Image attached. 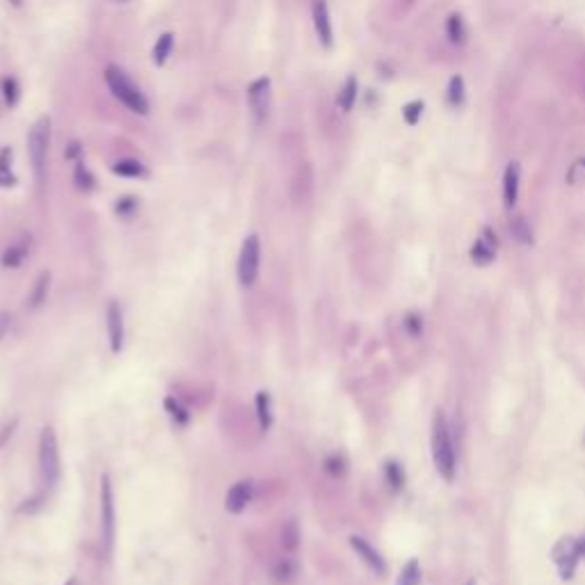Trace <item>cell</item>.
<instances>
[{
	"instance_id": "cell-36",
	"label": "cell",
	"mask_w": 585,
	"mask_h": 585,
	"mask_svg": "<svg viewBox=\"0 0 585 585\" xmlns=\"http://www.w3.org/2000/svg\"><path fill=\"white\" fill-rule=\"evenodd\" d=\"M133 208H135L133 199H121V202L117 204V213H119V215H128L130 211H133Z\"/></svg>"
},
{
	"instance_id": "cell-24",
	"label": "cell",
	"mask_w": 585,
	"mask_h": 585,
	"mask_svg": "<svg viewBox=\"0 0 585 585\" xmlns=\"http://www.w3.org/2000/svg\"><path fill=\"white\" fill-rule=\"evenodd\" d=\"M172 46H174V37L170 32H165L163 37L158 39V43H156V48H153V62L163 67L165 62H167V57L172 53Z\"/></svg>"
},
{
	"instance_id": "cell-23",
	"label": "cell",
	"mask_w": 585,
	"mask_h": 585,
	"mask_svg": "<svg viewBox=\"0 0 585 585\" xmlns=\"http://www.w3.org/2000/svg\"><path fill=\"white\" fill-rule=\"evenodd\" d=\"M418 583H421V565L412 558V560L403 567V572H400L396 585H418Z\"/></svg>"
},
{
	"instance_id": "cell-7",
	"label": "cell",
	"mask_w": 585,
	"mask_h": 585,
	"mask_svg": "<svg viewBox=\"0 0 585 585\" xmlns=\"http://www.w3.org/2000/svg\"><path fill=\"white\" fill-rule=\"evenodd\" d=\"M101 539L106 551L112 549V539H115V501H112V485L110 478H101Z\"/></svg>"
},
{
	"instance_id": "cell-1",
	"label": "cell",
	"mask_w": 585,
	"mask_h": 585,
	"mask_svg": "<svg viewBox=\"0 0 585 585\" xmlns=\"http://www.w3.org/2000/svg\"><path fill=\"white\" fill-rule=\"evenodd\" d=\"M432 460L434 467L439 471V476L446 480V483H453L455 480V448H453L450 441V432L446 425V416L441 412L434 416V425H432Z\"/></svg>"
},
{
	"instance_id": "cell-8",
	"label": "cell",
	"mask_w": 585,
	"mask_h": 585,
	"mask_svg": "<svg viewBox=\"0 0 585 585\" xmlns=\"http://www.w3.org/2000/svg\"><path fill=\"white\" fill-rule=\"evenodd\" d=\"M551 556H553V563L558 565V570H560L563 579L565 581L572 579L574 570H576V563H579V558H581L579 542H576L574 537H563L560 542L553 546Z\"/></svg>"
},
{
	"instance_id": "cell-14",
	"label": "cell",
	"mask_w": 585,
	"mask_h": 585,
	"mask_svg": "<svg viewBox=\"0 0 585 585\" xmlns=\"http://www.w3.org/2000/svg\"><path fill=\"white\" fill-rule=\"evenodd\" d=\"M313 28L322 46H331V21L325 0H313Z\"/></svg>"
},
{
	"instance_id": "cell-32",
	"label": "cell",
	"mask_w": 585,
	"mask_h": 585,
	"mask_svg": "<svg viewBox=\"0 0 585 585\" xmlns=\"http://www.w3.org/2000/svg\"><path fill=\"white\" fill-rule=\"evenodd\" d=\"M76 181H78V188H83V190H90L94 186V179L90 177V172H87L83 165H78V170H76Z\"/></svg>"
},
{
	"instance_id": "cell-4",
	"label": "cell",
	"mask_w": 585,
	"mask_h": 585,
	"mask_svg": "<svg viewBox=\"0 0 585 585\" xmlns=\"http://www.w3.org/2000/svg\"><path fill=\"white\" fill-rule=\"evenodd\" d=\"M48 146H50V119L48 117H39L30 128V137H28V151H30V160L37 179H43V172H46V158H48Z\"/></svg>"
},
{
	"instance_id": "cell-13",
	"label": "cell",
	"mask_w": 585,
	"mask_h": 585,
	"mask_svg": "<svg viewBox=\"0 0 585 585\" xmlns=\"http://www.w3.org/2000/svg\"><path fill=\"white\" fill-rule=\"evenodd\" d=\"M350 544H352V549L357 551V556H359L362 560H364L366 565H369L375 574H380V576H382L384 572H387V565H384V558H382L378 551H375V549H373L369 542H366L364 537H359V535H352V537H350Z\"/></svg>"
},
{
	"instance_id": "cell-15",
	"label": "cell",
	"mask_w": 585,
	"mask_h": 585,
	"mask_svg": "<svg viewBox=\"0 0 585 585\" xmlns=\"http://www.w3.org/2000/svg\"><path fill=\"white\" fill-rule=\"evenodd\" d=\"M295 574H298V563H295V558H291V556L279 558V560L273 565V579H275L277 583H288V581H293Z\"/></svg>"
},
{
	"instance_id": "cell-17",
	"label": "cell",
	"mask_w": 585,
	"mask_h": 585,
	"mask_svg": "<svg viewBox=\"0 0 585 585\" xmlns=\"http://www.w3.org/2000/svg\"><path fill=\"white\" fill-rule=\"evenodd\" d=\"M256 416L261 423V430H268L273 425V400H270L268 391H259L256 396Z\"/></svg>"
},
{
	"instance_id": "cell-6",
	"label": "cell",
	"mask_w": 585,
	"mask_h": 585,
	"mask_svg": "<svg viewBox=\"0 0 585 585\" xmlns=\"http://www.w3.org/2000/svg\"><path fill=\"white\" fill-rule=\"evenodd\" d=\"M259 261H261V242L259 235H247L242 242L240 259H238V279L242 286H254L259 277Z\"/></svg>"
},
{
	"instance_id": "cell-12",
	"label": "cell",
	"mask_w": 585,
	"mask_h": 585,
	"mask_svg": "<svg viewBox=\"0 0 585 585\" xmlns=\"http://www.w3.org/2000/svg\"><path fill=\"white\" fill-rule=\"evenodd\" d=\"M496 256V235L492 233V229H483V235L474 242L471 247V259L476 261L478 266H490Z\"/></svg>"
},
{
	"instance_id": "cell-39",
	"label": "cell",
	"mask_w": 585,
	"mask_h": 585,
	"mask_svg": "<svg viewBox=\"0 0 585 585\" xmlns=\"http://www.w3.org/2000/svg\"><path fill=\"white\" fill-rule=\"evenodd\" d=\"M581 165H583V170H585V158H583V160H581Z\"/></svg>"
},
{
	"instance_id": "cell-41",
	"label": "cell",
	"mask_w": 585,
	"mask_h": 585,
	"mask_svg": "<svg viewBox=\"0 0 585 585\" xmlns=\"http://www.w3.org/2000/svg\"><path fill=\"white\" fill-rule=\"evenodd\" d=\"M407 3H414V0H407Z\"/></svg>"
},
{
	"instance_id": "cell-28",
	"label": "cell",
	"mask_w": 585,
	"mask_h": 585,
	"mask_svg": "<svg viewBox=\"0 0 585 585\" xmlns=\"http://www.w3.org/2000/svg\"><path fill=\"white\" fill-rule=\"evenodd\" d=\"M423 101H409L407 106L403 108V117H405V121L409 126H416L418 124V119H421V115H423Z\"/></svg>"
},
{
	"instance_id": "cell-35",
	"label": "cell",
	"mask_w": 585,
	"mask_h": 585,
	"mask_svg": "<svg viewBox=\"0 0 585 585\" xmlns=\"http://www.w3.org/2000/svg\"><path fill=\"white\" fill-rule=\"evenodd\" d=\"M10 327H12V316L7 311H3V313H0V340L5 338V334L10 331Z\"/></svg>"
},
{
	"instance_id": "cell-33",
	"label": "cell",
	"mask_w": 585,
	"mask_h": 585,
	"mask_svg": "<svg viewBox=\"0 0 585 585\" xmlns=\"http://www.w3.org/2000/svg\"><path fill=\"white\" fill-rule=\"evenodd\" d=\"M405 327H407V331L412 336H418V334H421V329H423V322H421V318L416 316V313H409L407 320H405Z\"/></svg>"
},
{
	"instance_id": "cell-29",
	"label": "cell",
	"mask_w": 585,
	"mask_h": 585,
	"mask_svg": "<svg viewBox=\"0 0 585 585\" xmlns=\"http://www.w3.org/2000/svg\"><path fill=\"white\" fill-rule=\"evenodd\" d=\"M165 407L170 409V414L174 416V421H179L181 425H186V423H188V418H190L188 409H186V407H181V403H179L177 398H167V400H165Z\"/></svg>"
},
{
	"instance_id": "cell-30",
	"label": "cell",
	"mask_w": 585,
	"mask_h": 585,
	"mask_svg": "<svg viewBox=\"0 0 585 585\" xmlns=\"http://www.w3.org/2000/svg\"><path fill=\"white\" fill-rule=\"evenodd\" d=\"M10 160H12V151L3 149L0 151V186H12V177H10Z\"/></svg>"
},
{
	"instance_id": "cell-34",
	"label": "cell",
	"mask_w": 585,
	"mask_h": 585,
	"mask_svg": "<svg viewBox=\"0 0 585 585\" xmlns=\"http://www.w3.org/2000/svg\"><path fill=\"white\" fill-rule=\"evenodd\" d=\"M325 469L329 471L331 476H340L345 471V467H343V460L340 457H336V455H331L327 462H325Z\"/></svg>"
},
{
	"instance_id": "cell-5",
	"label": "cell",
	"mask_w": 585,
	"mask_h": 585,
	"mask_svg": "<svg viewBox=\"0 0 585 585\" xmlns=\"http://www.w3.org/2000/svg\"><path fill=\"white\" fill-rule=\"evenodd\" d=\"M247 103L254 124L261 126L266 124L270 117V108H273V92H270V78H256L247 90Z\"/></svg>"
},
{
	"instance_id": "cell-37",
	"label": "cell",
	"mask_w": 585,
	"mask_h": 585,
	"mask_svg": "<svg viewBox=\"0 0 585 585\" xmlns=\"http://www.w3.org/2000/svg\"><path fill=\"white\" fill-rule=\"evenodd\" d=\"M12 5H16V7H19V5H21V0H12Z\"/></svg>"
},
{
	"instance_id": "cell-10",
	"label": "cell",
	"mask_w": 585,
	"mask_h": 585,
	"mask_svg": "<svg viewBox=\"0 0 585 585\" xmlns=\"http://www.w3.org/2000/svg\"><path fill=\"white\" fill-rule=\"evenodd\" d=\"M519 179H521V165L517 160H512L503 174V204L508 211H512L519 197Z\"/></svg>"
},
{
	"instance_id": "cell-31",
	"label": "cell",
	"mask_w": 585,
	"mask_h": 585,
	"mask_svg": "<svg viewBox=\"0 0 585 585\" xmlns=\"http://www.w3.org/2000/svg\"><path fill=\"white\" fill-rule=\"evenodd\" d=\"M3 92H5V101L7 106H14L16 99H19V87H16L14 78H5L3 81Z\"/></svg>"
},
{
	"instance_id": "cell-21",
	"label": "cell",
	"mask_w": 585,
	"mask_h": 585,
	"mask_svg": "<svg viewBox=\"0 0 585 585\" xmlns=\"http://www.w3.org/2000/svg\"><path fill=\"white\" fill-rule=\"evenodd\" d=\"M112 172L119 174V177H128V179H137V177H144V174H146V170H144L142 163L128 160V158L112 165Z\"/></svg>"
},
{
	"instance_id": "cell-25",
	"label": "cell",
	"mask_w": 585,
	"mask_h": 585,
	"mask_svg": "<svg viewBox=\"0 0 585 585\" xmlns=\"http://www.w3.org/2000/svg\"><path fill=\"white\" fill-rule=\"evenodd\" d=\"M446 99L453 108H460L462 103H464V81H462V76H453L450 83H448V94Z\"/></svg>"
},
{
	"instance_id": "cell-11",
	"label": "cell",
	"mask_w": 585,
	"mask_h": 585,
	"mask_svg": "<svg viewBox=\"0 0 585 585\" xmlns=\"http://www.w3.org/2000/svg\"><path fill=\"white\" fill-rule=\"evenodd\" d=\"M252 492H254V485H252V480H240V483H235L229 492H226V510L238 514L247 508V503L252 501Z\"/></svg>"
},
{
	"instance_id": "cell-2",
	"label": "cell",
	"mask_w": 585,
	"mask_h": 585,
	"mask_svg": "<svg viewBox=\"0 0 585 585\" xmlns=\"http://www.w3.org/2000/svg\"><path fill=\"white\" fill-rule=\"evenodd\" d=\"M106 83L110 87V92L115 94V99H119L128 110L137 112V115H146L149 112V103H146L144 94L139 92V87L119 67L110 64L106 69Z\"/></svg>"
},
{
	"instance_id": "cell-9",
	"label": "cell",
	"mask_w": 585,
	"mask_h": 585,
	"mask_svg": "<svg viewBox=\"0 0 585 585\" xmlns=\"http://www.w3.org/2000/svg\"><path fill=\"white\" fill-rule=\"evenodd\" d=\"M108 334H110V350L119 355L124 347V316L117 302L108 304Z\"/></svg>"
},
{
	"instance_id": "cell-3",
	"label": "cell",
	"mask_w": 585,
	"mask_h": 585,
	"mask_svg": "<svg viewBox=\"0 0 585 585\" xmlns=\"http://www.w3.org/2000/svg\"><path fill=\"white\" fill-rule=\"evenodd\" d=\"M39 469L46 487H55L60 480V450L53 427H43L39 434Z\"/></svg>"
},
{
	"instance_id": "cell-40",
	"label": "cell",
	"mask_w": 585,
	"mask_h": 585,
	"mask_svg": "<svg viewBox=\"0 0 585 585\" xmlns=\"http://www.w3.org/2000/svg\"><path fill=\"white\" fill-rule=\"evenodd\" d=\"M115 3H126V0H115Z\"/></svg>"
},
{
	"instance_id": "cell-20",
	"label": "cell",
	"mask_w": 585,
	"mask_h": 585,
	"mask_svg": "<svg viewBox=\"0 0 585 585\" xmlns=\"http://www.w3.org/2000/svg\"><path fill=\"white\" fill-rule=\"evenodd\" d=\"M446 34L453 43H464L467 39V25L460 14H450L446 21Z\"/></svg>"
},
{
	"instance_id": "cell-22",
	"label": "cell",
	"mask_w": 585,
	"mask_h": 585,
	"mask_svg": "<svg viewBox=\"0 0 585 585\" xmlns=\"http://www.w3.org/2000/svg\"><path fill=\"white\" fill-rule=\"evenodd\" d=\"M355 101H357V78L350 76L345 81L343 90H340V94H338V106L343 112H347V110H352Z\"/></svg>"
},
{
	"instance_id": "cell-38",
	"label": "cell",
	"mask_w": 585,
	"mask_h": 585,
	"mask_svg": "<svg viewBox=\"0 0 585 585\" xmlns=\"http://www.w3.org/2000/svg\"><path fill=\"white\" fill-rule=\"evenodd\" d=\"M467 585H476V581H469V583H467Z\"/></svg>"
},
{
	"instance_id": "cell-27",
	"label": "cell",
	"mask_w": 585,
	"mask_h": 585,
	"mask_svg": "<svg viewBox=\"0 0 585 585\" xmlns=\"http://www.w3.org/2000/svg\"><path fill=\"white\" fill-rule=\"evenodd\" d=\"M384 474H387L389 485L394 487V490H400V487L405 485V474H403V469L396 464V462H387V467H384Z\"/></svg>"
},
{
	"instance_id": "cell-16",
	"label": "cell",
	"mask_w": 585,
	"mask_h": 585,
	"mask_svg": "<svg viewBox=\"0 0 585 585\" xmlns=\"http://www.w3.org/2000/svg\"><path fill=\"white\" fill-rule=\"evenodd\" d=\"M282 549L288 553H293L295 549L300 546V526L295 519H288L284 526H282Z\"/></svg>"
},
{
	"instance_id": "cell-18",
	"label": "cell",
	"mask_w": 585,
	"mask_h": 585,
	"mask_svg": "<svg viewBox=\"0 0 585 585\" xmlns=\"http://www.w3.org/2000/svg\"><path fill=\"white\" fill-rule=\"evenodd\" d=\"M28 242L21 240V242H16V245H10L5 249V254H3V266L5 268H19L23 263V259L28 256Z\"/></svg>"
},
{
	"instance_id": "cell-26",
	"label": "cell",
	"mask_w": 585,
	"mask_h": 585,
	"mask_svg": "<svg viewBox=\"0 0 585 585\" xmlns=\"http://www.w3.org/2000/svg\"><path fill=\"white\" fill-rule=\"evenodd\" d=\"M510 231H512L514 238L521 242V245H532V231H530V226L523 217H514V220L510 222Z\"/></svg>"
},
{
	"instance_id": "cell-19",
	"label": "cell",
	"mask_w": 585,
	"mask_h": 585,
	"mask_svg": "<svg viewBox=\"0 0 585 585\" xmlns=\"http://www.w3.org/2000/svg\"><path fill=\"white\" fill-rule=\"evenodd\" d=\"M48 282H50V275H48V273H41V275L37 277V282H34L32 293H30V307H32V309H37V307H41L43 302H46Z\"/></svg>"
}]
</instances>
